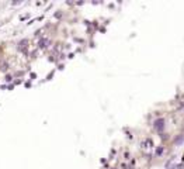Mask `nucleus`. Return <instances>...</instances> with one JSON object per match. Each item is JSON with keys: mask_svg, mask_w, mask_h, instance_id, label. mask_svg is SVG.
<instances>
[{"mask_svg": "<svg viewBox=\"0 0 184 169\" xmlns=\"http://www.w3.org/2000/svg\"><path fill=\"white\" fill-rule=\"evenodd\" d=\"M163 154V147H159L157 149H156V156H160Z\"/></svg>", "mask_w": 184, "mask_h": 169, "instance_id": "obj_4", "label": "nucleus"}, {"mask_svg": "<svg viewBox=\"0 0 184 169\" xmlns=\"http://www.w3.org/2000/svg\"><path fill=\"white\" fill-rule=\"evenodd\" d=\"M164 125H166L164 118H157V120H155V123H153V127H155L156 131H162V130H164Z\"/></svg>", "mask_w": 184, "mask_h": 169, "instance_id": "obj_1", "label": "nucleus"}, {"mask_svg": "<svg viewBox=\"0 0 184 169\" xmlns=\"http://www.w3.org/2000/svg\"><path fill=\"white\" fill-rule=\"evenodd\" d=\"M183 140H184V135H180L178 138L174 140V142H176V144H181V142H183Z\"/></svg>", "mask_w": 184, "mask_h": 169, "instance_id": "obj_3", "label": "nucleus"}, {"mask_svg": "<svg viewBox=\"0 0 184 169\" xmlns=\"http://www.w3.org/2000/svg\"><path fill=\"white\" fill-rule=\"evenodd\" d=\"M45 44H48V40H41V41H40V47H41V48H44V47H47Z\"/></svg>", "mask_w": 184, "mask_h": 169, "instance_id": "obj_5", "label": "nucleus"}, {"mask_svg": "<svg viewBox=\"0 0 184 169\" xmlns=\"http://www.w3.org/2000/svg\"><path fill=\"white\" fill-rule=\"evenodd\" d=\"M141 147L143 148V149H149V148H153V140L152 138H145L143 141L141 142Z\"/></svg>", "mask_w": 184, "mask_h": 169, "instance_id": "obj_2", "label": "nucleus"}]
</instances>
